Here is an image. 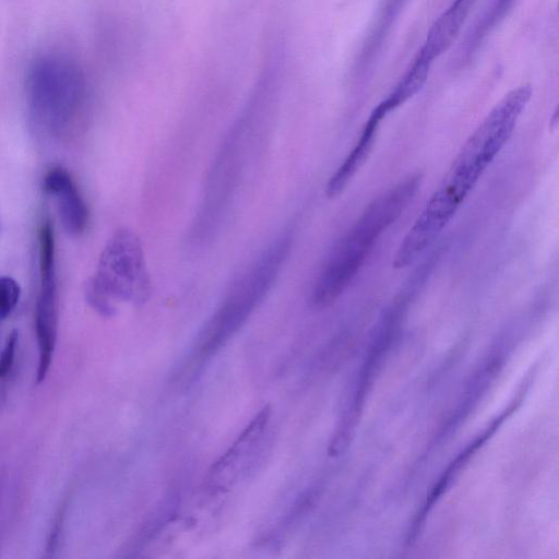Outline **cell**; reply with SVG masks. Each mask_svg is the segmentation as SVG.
Masks as SVG:
<instances>
[{"mask_svg": "<svg viewBox=\"0 0 559 559\" xmlns=\"http://www.w3.org/2000/svg\"><path fill=\"white\" fill-rule=\"evenodd\" d=\"M532 96L522 85L506 94L462 145L440 185L401 241L392 265L404 269L438 238L511 138Z\"/></svg>", "mask_w": 559, "mask_h": 559, "instance_id": "cell-1", "label": "cell"}, {"mask_svg": "<svg viewBox=\"0 0 559 559\" xmlns=\"http://www.w3.org/2000/svg\"><path fill=\"white\" fill-rule=\"evenodd\" d=\"M28 123L45 140H60L74 131L90 98V84L82 64L71 55L47 50L28 63L24 78Z\"/></svg>", "mask_w": 559, "mask_h": 559, "instance_id": "cell-2", "label": "cell"}, {"mask_svg": "<svg viewBox=\"0 0 559 559\" xmlns=\"http://www.w3.org/2000/svg\"><path fill=\"white\" fill-rule=\"evenodd\" d=\"M423 176L411 174L378 195L338 241L311 292V304L322 308L352 284L380 236L402 215L419 190Z\"/></svg>", "mask_w": 559, "mask_h": 559, "instance_id": "cell-3", "label": "cell"}, {"mask_svg": "<svg viewBox=\"0 0 559 559\" xmlns=\"http://www.w3.org/2000/svg\"><path fill=\"white\" fill-rule=\"evenodd\" d=\"M143 247L129 228L117 229L103 248L96 271L84 287L87 304L110 317L120 302L143 304L151 295Z\"/></svg>", "mask_w": 559, "mask_h": 559, "instance_id": "cell-4", "label": "cell"}, {"mask_svg": "<svg viewBox=\"0 0 559 559\" xmlns=\"http://www.w3.org/2000/svg\"><path fill=\"white\" fill-rule=\"evenodd\" d=\"M289 248L290 238L283 236L234 284L200 335L201 354L215 353L246 323L272 287Z\"/></svg>", "mask_w": 559, "mask_h": 559, "instance_id": "cell-5", "label": "cell"}, {"mask_svg": "<svg viewBox=\"0 0 559 559\" xmlns=\"http://www.w3.org/2000/svg\"><path fill=\"white\" fill-rule=\"evenodd\" d=\"M58 281L53 224L45 217L38 228V293L35 305V333L38 348L36 383L50 369L58 337Z\"/></svg>", "mask_w": 559, "mask_h": 559, "instance_id": "cell-6", "label": "cell"}, {"mask_svg": "<svg viewBox=\"0 0 559 559\" xmlns=\"http://www.w3.org/2000/svg\"><path fill=\"white\" fill-rule=\"evenodd\" d=\"M44 191L53 198L64 230L83 234L90 222L87 204L71 174L61 166L51 167L43 178Z\"/></svg>", "mask_w": 559, "mask_h": 559, "instance_id": "cell-7", "label": "cell"}, {"mask_svg": "<svg viewBox=\"0 0 559 559\" xmlns=\"http://www.w3.org/2000/svg\"><path fill=\"white\" fill-rule=\"evenodd\" d=\"M271 409L265 406L239 435L230 448L212 466L207 485L223 489L230 485L240 472L239 465L252 453L259 443L270 419Z\"/></svg>", "mask_w": 559, "mask_h": 559, "instance_id": "cell-8", "label": "cell"}, {"mask_svg": "<svg viewBox=\"0 0 559 559\" xmlns=\"http://www.w3.org/2000/svg\"><path fill=\"white\" fill-rule=\"evenodd\" d=\"M385 116L386 114L379 105L373 108L354 147L330 177L325 187V194L329 198H335L342 193L366 163L373 148L379 124Z\"/></svg>", "mask_w": 559, "mask_h": 559, "instance_id": "cell-9", "label": "cell"}, {"mask_svg": "<svg viewBox=\"0 0 559 559\" xmlns=\"http://www.w3.org/2000/svg\"><path fill=\"white\" fill-rule=\"evenodd\" d=\"M473 2L474 0H454L432 24L417 56L432 63L448 50L457 37Z\"/></svg>", "mask_w": 559, "mask_h": 559, "instance_id": "cell-10", "label": "cell"}, {"mask_svg": "<svg viewBox=\"0 0 559 559\" xmlns=\"http://www.w3.org/2000/svg\"><path fill=\"white\" fill-rule=\"evenodd\" d=\"M520 400H515L510 407H508L498 418H496L479 437H477L469 445L465 448L464 451H462L455 457L454 461L451 462V464L444 471L440 479L432 487L420 512L416 515L415 521L413 523L414 528H420L428 511L430 510L432 504L439 499V497L444 492L453 475L468 461V459L476 452V450L479 449L488 438H490V436L497 430L501 423L514 411V408H516Z\"/></svg>", "mask_w": 559, "mask_h": 559, "instance_id": "cell-11", "label": "cell"}, {"mask_svg": "<svg viewBox=\"0 0 559 559\" xmlns=\"http://www.w3.org/2000/svg\"><path fill=\"white\" fill-rule=\"evenodd\" d=\"M430 66V62L416 56L392 92L380 103L388 112L406 103L423 88L427 81Z\"/></svg>", "mask_w": 559, "mask_h": 559, "instance_id": "cell-12", "label": "cell"}, {"mask_svg": "<svg viewBox=\"0 0 559 559\" xmlns=\"http://www.w3.org/2000/svg\"><path fill=\"white\" fill-rule=\"evenodd\" d=\"M21 296L19 283L10 276H0V322L15 309Z\"/></svg>", "mask_w": 559, "mask_h": 559, "instance_id": "cell-13", "label": "cell"}, {"mask_svg": "<svg viewBox=\"0 0 559 559\" xmlns=\"http://www.w3.org/2000/svg\"><path fill=\"white\" fill-rule=\"evenodd\" d=\"M19 344V332L13 330L8 335L0 353V380H5L14 366L16 348Z\"/></svg>", "mask_w": 559, "mask_h": 559, "instance_id": "cell-14", "label": "cell"}]
</instances>
